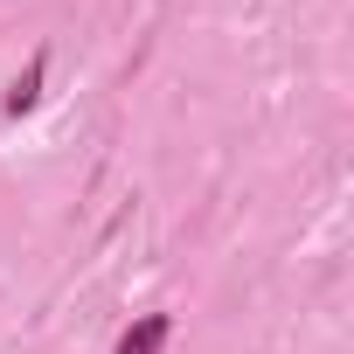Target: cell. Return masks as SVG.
<instances>
[{"label":"cell","instance_id":"2","mask_svg":"<svg viewBox=\"0 0 354 354\" xmlns=\"http://www.w3.org/2000/svg\"><path fill=\"white\" fill-rule=\"evenodd\" d=\"M167 333H174V319H167V313H139V319L118 333V354H160V347H167Z\"/></svg>","mask_w":354,"mask_h":354},{"label":"cell","instance_id":"1","mask_svg":"<svg viewBox=\"0 0 354 354\" xmlns=\"http://www.w3.org/2000/svg\"><path fill=\"white\" fill-rule=\"evenodd\" d=\"M42 84H49V49H35L28 70L8 84V97H0V118H28V111L42 104Z\"/></svg>","mask_w":354,"mask_h":354}]
</instances>
